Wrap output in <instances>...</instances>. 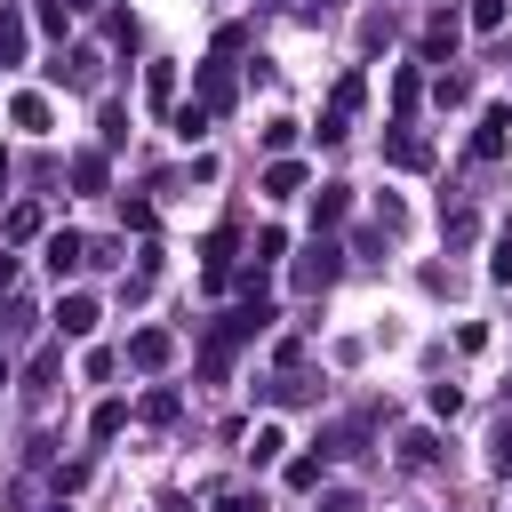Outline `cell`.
Wrapping results in <instances>:
<instances>
[{"label": "cell", "instance_id": "2e32d148", "mask_svg": "<svg viewBox=\"0 0 512 512\" xmlns=\"http://www.w3.org/2000/svg\"><path fill=\"white\" fill-rule=\"evenodd\" d=\"M16 56H24V16L0 0V64H16Z\"/></svg>", "mask_w": 512, "mask_h": 512}, {"label": "cell", "instance_id": "e575fe53", "mask_svg": "<svg viewBox=\"0 0 512 512\" xmlns=\"http://www.w3.org/2000/svg\"><path fill=\"white\" fill-rule=\"evenodd\" d=\"M0 384H8V360H0Z\"/></svg>", "mask_w": 512, "mask_h": 512}, {"label": "cell", "instance_id": "7a4b0ae2", "mask_svg": "<svg viewBox=\"0 0 512 512\" xmlns=\"http://www.w3.org/2000/svg\"><path fill=\"white\" fill-rule=\"evenodd\" d=\"M360 96H368V80H360V72H344V80H336V96H328V112H320V144L352 136V112H360Z\"/></svg>", "mask_w": 512, "mask_h": 512}, {"label": "cell", "instance_id": "e0dca14e", "mask_svg": "<svg viewBox=\"0 0 512 512\" xmlns=\"http://www.w3.org/2000/svg\"><path fill=\"white\" fill-rule=\"evenodd\" d=\"M48 120H56V112H48V96H16V128H32V136H48Z\"/></svg>", "mask_w": 512, "mask_h": 512}, {"label": "cell", "instance_id": "277c9868", "mask_svg": "<svg viewBox=\"0 0 512 512\" xmlns=\"http://www.w3.org/2000/svg\"><path fill=\"white\" fill-rule=\"evenodd\" d=\"M168 360H176V336L168 328H136L128 336V368H168Z\"/></svg>", "mask_w": 512, "mask_h": 512}, {"label": "cell", "instance_id": "6da1fadb", "mask_svg": "<svg viewBox=\"0 0 512 512\" xmlns=\"http://www.w3.org/2000/svg\"><path fill=\"white\" fill-rule=\"evenodd\" d=\"M336 272H344V248L336 240H312L296 264H288V280L304 288V296H320V288H336Z\"/></svg>", "mask_w": 512, "mask_h": 512}, {"label": "cell", "instance_id": "8992f818", "mask_svg": "<svg viewBox=\"0 0 512 512\" xmlns=\"http://www.w3.org/2000/svg\"><path fill=\"white\" fill-rule=\"evenodd\" d=\"M384 160H392V168H432V144H424L416 128H392V136H384Z\"/></svg>", "mask_w": 512, "mask_h": 512}, {"label": "cell", "instance_id": "ba28073f", "mask_svg": "<svg viewBox=\"0 0 512 512\" xmlns=\"http://www.w3.org/2000/svg\"><path fill=\"white\" fill-rule=\"evenodd\" d=\"M232 96H240V80H232L224 64H200V104H208V112H232Z\"/></svg>", "mask_w": 512, "mask_h": 512}, {"label": "cell", "instance_id": "d6a6232c", "mask_svg": "<svg viewBox=\"0 0 512 512\" xmlns=\"http://www.w3.org/2000/svg\"><path fill=\"white\" fill-rule=\"evenodd\" d=\"M496 472H512V432H496Z\"/></svg>", "mask_w": 512, "mask_h": 512}, {"label": "cell", "instance_id": "7c38bea8", "mask_svg": "<svg viewBox=\"0 0 512 512\" xmlns=\"http://www.w3.org/2000/svg\"><path fill=\"white\" fill-rule=\"evenodd\" d=\"M344 208H352V184H320L312 192V224H344Z\"/></svg>", "mask_w": 512, "mask_h": 512}, {"label": "cell", "instance_id": "ffe728a7", "mask_svg": "<svg viewBox=\"0 0 512 512\" xmlns=\"http://www.w3.org/2000/svg\"><path fill=\"white\" fill-rule=\"evenodd\" d=\"M32 232H40V208L16 200V208H8V240H32Z\"/></svg>", "mask_w": 512, "mask_h": 512}, {"label": "cell", "instance_id": "3957f363", "mask_svg": "<svg viewBox=\"0 0 512 512\" xmlns=\"http://www.w3.org/2000/svg\"><path fill=\"white\" fill-rule=\"evenodd\" d=\"M504 144H512V104H488L472 128V160H504Z\"/></svg>", "mask_w": 512, "mask_h": 512}, {"label": "cell", "instance_id": "44dd1931", "mask_svg": "<svg viewBox=\"0 0 512 512\" xmlns=\"http://www.w3.org/2000/svg\"><path fill=\"white\" fill-rule=\"evenodd\" d=\"M416 96H424V80H416V72H400V80H392V104H400V120L416 112Z\"/></svg>", "mask_w": 512, "mask_h": 512}, {"label": "cell", "instance_id": "836d02e7", "mask_svg": "<svg viewBox=\"0 0 512 512\" xmlns=\"http://www.w3.org/2000/svg\"><path fill=\"white\" fill-rule=\"evenodd\" d=\"M0 288H16V256H0Z\"/></svg>", "mask_w": 512, "mask_h": 512}, {"label": "cell", "instance_id": "d4e9b609", "mask_svg": "<svg viewBox=\"0 0 512 512\" xmlns=\"http://www.w3.org/2000/svg\"><path fill=\"white\" fill-rule=\"evenodd\" d=\"M120 224L128 232H152V200H120Z\"/></svg>", "mask_w": 512, "mask_h": 512}, {"label": "cell", "instance_id": "5bb4252c", "mask_svg": "<svg viewBox=\"0 0 512 512\" xmlns=\"http://www.w3.org/2000/svg\"><path fill=\"white\" fill-rule=\"evenodd\" d=\"M312 392H320V384H312L304 368H280V384H272V400H280V408H296V400H312Z\"/></svg>", "mask_w": 512, "mask_h": 512}, {"label": "cell", "instance_id": "4316f807", "mask_svg": "<svg viewBox=\"0 0 512 512\" xmlns=\"http://www.w3.org/2000/svg\"><path fill=\"white\" fill-rule=\"evenodd\" d=\"M280 448H288V440H280V432H272V424H264V432H256V448H248V456H256V464H280Z\"/></svg>", "mask_w": 512, "mask_h": 512}, {"label": "cell", "instance_id": "1f68e13d", "mask_svg": "<svg viewBox=\"0 0 512 512\" xmlns=\"http://www.w3.org/2000/svg\"><path fill=\"white\" fill-rule=\"evenodd\" d=\"M296 16H304V24H320V16H336V0H304Z\"/></svg>", "mask_w": 512, "mask_h": 512}, {"label": "cell", "instance_id": "7402d4cb", "mask_svg": "<svg viewBox=\"0 0 512 512\" xmlns=\"http://www.w3.org/2000/svg\"><path fill=\"white\" fill-rule=\"evenodd\" d=\"M136 416H144V424H168V416H176V392H144V408H136Z\"/></svg>", "mask_w": 512, "mask_h": 512}, {"label": "cell", "instance_id": "9a60e30c", "mask_svg": "<svg viewBox=\"0 0 512 512\" xmlns=\"http://www.w3.org/2000/svg\"><path fill=\"white\" fill-rule=\"evenodd\" d=\"M120 424H128V400H104V408L88 416V440H120Z\"/></svg>", "mask_w": 512, "mask_h": 512}, {"label": "cell", "instance_id": "4dcf8cb0", "mask_svg": "<svg viewBox=\"0 0 512 512\" xmlns=\"http://www.w3.org/2000/svg\"><path fill=\"white\" fill-rule=\"evenodd\" d=\"M216 512H264V496H240L232 488V496H216Z\"/></svg>", "mask_w": 512, "mask_h": 512}, {"label": "cell", "instance_id": "cb8c5ba5", "mask_svg": "<svg viewBox=\"0 0 512 512\" xmlns=\"http://www.w3.org/2000/svg\"><path fill=\"white\" fill-rule=\"evenodd\" d=\"M96 128H104V144H128V112H120V104H104V120H96Z\"/></svg>", "mask_w": 512, "mask_h": 512}, {"label": "cell", "instance_id": "4fadbf2b", "mask_svg": "<svg viewBox=\"0 0 512 512\" xmlns=\"http://www.w3.org/2000/svg\"><path fill=\"white\" fill-rule=\"evenodd\" d=\"M208 120H216L208 104H176V112H168V128H176L184 144H200V136H208Z\"/></svg>", "mask_w": 512, "mask_h": 512}, {"label": "cell", "instance_id": "484cf974", "mask_svg": "<svg viewBox=\"0 0 512 512\" xmlns=\"http://www.w3.org/2000/svg\"><path fill=\"white\" fill-rule=\"evenodd\" d=\"M24 376H32V384H24V392H48V384H56V352H40V360H32V368H24Z\"/></svg>", "mask_w": 512, "mask_h": 512}, {"label": "cell", "instance_id": "f546056e", "mask_svg": "<svg viewBox=\"0 0 512 512\" xmlns=\"http://www.w3.org/2000/svg\"><path fill=\"white\" fill-rule=\"evenodd\" d=\"M320 512H360V496H352V488H328V496H320Z\"/></svg>", "mask_w": 512, "mask_h": 512}, {"label": "cell", "instance_id": "d6986e66", "mask_svg": "<svg viewBox=\"0 0 512 512\" xmlns=\"http://www.w3.org/2000/svg\"><path fill=\"white\" fill-rule=\"evenodd\" d=\"M400 464H416V472L440 464V440H432V432H408V440H400Z\"/></svg>", "mask_w": 512, "mask_h": 512}, {"label": "cell", "instance_id": "9c48e42d", "mask_svg": "<svg viewBox=\"0 0 512 512\" xmlns=\"http://www.w3.org/2000/svg\"><path fill=\"white\" fill-rule=\"evenodd\" d=\"M296 192H304V160H288V152H280V160L264 168V200H296Z\"/></svg>", "mask_w": 512, "mask_h": 512}, {"label": "cell", "instance_id": "f1b7e54d", "mask_svg": "<svg viewBox=\"0 0 512 512\" xmlns=\"http://www.w3.org/2000/svg\"><path fill=\"white\" fill-rule=\"evenodd\" d=\"M488 280H504V288H512V240H496V256H488Z\"/></svg>", "mask_w": 512, "mask_h": 512}, {"label": "cell", "instance_id": "ac0fdd59", "mask_svg": "<svg viewBox=\"0 0 512 512\" xmlns=\"http://www.w3.org/2000/svg\"><path fill=\"white\" fill-rule=\"evenodd\" d=\"M72 184L80 192H104V152H72Z\"/></svg>", "mask_w": 512, "mask_h": 512}, {"label": "cell", "instance_id": "52a82bcc", "mask_svg": "<svg viewBox=\"0 0 512 512\" xmlns=\"http://www.w3.org/2000/svg\"><path fill=\"white\" fill-rule=\"evenodd\" d=\"M40 256H48V272L64 280V272H80V264H88V240H80V232H48V248H40Z\"/></svg>", "mask_w": 512, "mask_h": 512}, {"label": "cell", "instance_id": "8fae6325", "mask_svg": "<svg viewBox=\"0 0 512 512\" xmlns=\"http://www.w3.org/2000/svg\"><path fill=\"white\" fill-rule=\"evenodd\" d=\"M144 104L152 112H176V64H144Z\"/></svg>", "mask_w": 512, "mask_h": 512}, {"label": "cell", "instance_id": "603a6c76", "mask_svg": "<svg viewBox=\"0 0 512 512\" xmlns=\"http://www.w3.org/2000/svg\"><path fill=\"white\" fill-rule=\"evenodd\" d=\"M320 472H328L320 456H296V464H288V488H320Z\"/></svg>", "mask_w": 512, "mask_h": 512}, {"label": "cell", "instance_id": "30bf717a", "mask_svg": "<svg viewBox=\"0 0 512 512\" xmlns=\"http://www.w3.org/2000/svg\"><path fill=\"white\" fill-rule=\"evenodd\" d=\"M456 32H464V24H456V16L440 8V16L424 24V64H440V56H456Z\"/></svg>", "mask_w": 512, "mask_h": 512}, {"label": "cell", "instance_id": "5b68a950", "mask_svg": "<svg viewBox=\"0 0 512 512\" xmlns=\"http://www.w3.org/2000/svg\"><path fill=\"white\" fill-rule=\"evenodd\" d=\"M56 336H96V296H56Z\"/></svg>", "mask_w": 512, "mask_h": 512}, {"label": "cell", "instance_id": "83f0119b", "mask_svg": "<svg viewBox=\"0 0 512 512\" xmlns=\"http://www.w3.org/2000/svg\"><path fill=\"white\" fill-rule=\"evenodd\" d=\"M472 24H480V32H496V24H504V0H472Z\"/></svg>", "mask_w": 512, "mask_h": 512}]
</instances>
